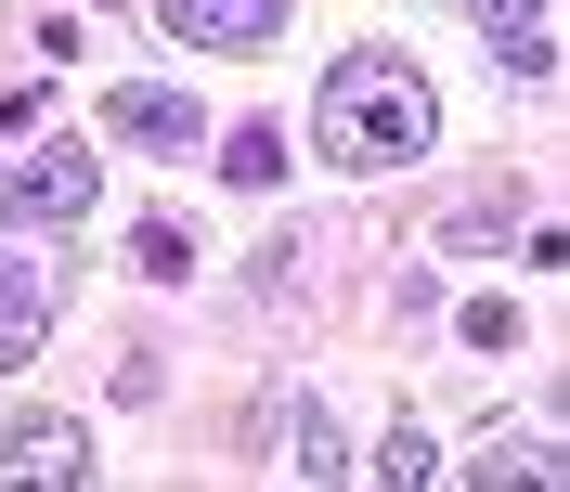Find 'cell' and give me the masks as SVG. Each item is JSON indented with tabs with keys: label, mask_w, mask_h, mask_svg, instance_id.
<instances>
[{
	"label": "cell",
	"mask_w": 570,
	"mask_h": 492,
	"mask_svg": "<svg viewBox=\"0 0 570 492\" xmlns=\"http://www.w3.org/2000/svg\"><path fill=\"white\" fill-rule=\"evenodd\" d=\"M312 142H324V169H415L428 142H441V91L402 66L390 39H363V52H337V66H324Z\"/></svg>",
	"instance_id": "cell-1"
},
{
	"label": "cell",
	"mask_w": 570,
	"mask_h": 492,
	"mask_svg": "<svg viewBox=\"0 0 570 492\" xmlns=\"http://www.w3.org/2000/svg\"><path fill=\"white\" fill-rule=\"evenodd\" d=\"M91 195H105V156L39 142L27 169H0V234H66V220H91Z\"/></svg>",
	"instance_id": "cell-2"
},
{
	"label": "cell",
	"mask_w": 570,
	"mask_h": 492,
	"mask_svg": "<svg viewBox=\"0 0 570 492\" xmlns=\"http://www.w3.org/2000/svg\"><path fill=\"white\" fill-rule=\"evenodd\" d=\"M247 441H259V466H285V480H337V466H351L312 388H259V427H247Z\"/></svg>",
	"instance_id": "cell-3"
},
{
	"label": "cell",
	"mask_w": 570,
	"mask_h": 492,
	"mask_svg": "<svg viewBox=\"0 0 570 492\" xmlns=\"http://www.w3.org/2000/svg\"><path fill=\"white\" fill-rule=\"evenodd\" d=\"M156 27H169L181 52H273L285 0H156Z\"/></svg>",
	"instance_id": "cell-4"
},
{
	"label": "cell",
	"mask_w": 570,
	"mask_h": 492,
	"mask_svg": "<svg viewBox=\"0 0 570 492\" xmlns=\"http://www.w3.org/2000/svg\"><path fill=\"white\" fill-rule=\"evenodd\" d=\"M105 130L142 142V156H169V169L208 142V130H195V105H181V91H156V78H117V91H105Z\"/></svg>",
	"instance_id": "cell-5"
},
{
	"label": "cell",
	"mask_w": 570,
	"mask_h": 492,
	"mask_svg": "<svg viewBox=\"0 0 570 492\" xmlns=\"http://www.w3.org/2000/svg\"><path fill=\"white\" fill-rule=\"evenodd\" d=\"M0 480H52V492H78V480H91V427H66V415L0 427Z\"/></svg>",
	"instance_id": "cell-6"
},
{
	"label": "cell",
	"mask_w": 570,
	"mask_h": 492,
	"mask_svg": "<svg viewBox=\"0 0 570 492\" xmlns=\"http://www.w3.org/2000/svg\"><path fill=\"white\" fill-rule=\"evenodd\" d=\"M39 337H52V273L0 246V376H13V363H39Z\"/></svg>",
	"instance_id": "cell-7"
},
{
	"label": "cell",
	"mask_w": 570,
	"mask_h": 492,
	"mask_svg": "<svg viewBox=\"0 0 570 492\" xmlns=\"http://www.w3.org/2000/svg\"><path fill=\"white\" fill-rule=\"evenodd\" d=\"M454 13H466L480 39H493V52H505L519 78H544V66H558V39H544V0H454Z\"/></svg>",
	"instance_id": "cell-8"
},
{
	"label": "cell",
	"mask_w": 570,
	"mask_h": 492,
	"mask_svg": "<svg viewBox=\"0 0 570 492\" xmlns=\"http://www.w3.org/2000/svg\"><path fill=\"white\" fill-rule=\"evenodd\" d=\"M220 181H234V195H273V181H285V130H273V117L220 130Z\"/></svg>",
	"instance_id": "cell-9"
},
{
	"label": "cell",
	"mask_w": 570,
	"mask_h": 492,
	"mask_svg": "<svg viewBox=\"0 0 570 492\" xmlns=\"http://www.w3.org/2000/svg\"><path fill=\"white\" fill-rule=\"evenodd\" d=\"M130 259H142V285H181V273H195V234H181V220H142Z\"/></svg>",
	"instance_id": "cell-10"
},
{
	"label": "cell",
	"mask_w": 570,
	"mask_h": 492,
	"mask_svg": "<svg viewBox=\"0 0 570 492\" xmlns=\"http://www.w3.org/2000/svg\"><path fill=\"white\" fill-rule=\"evenodd\" d=\"M466 480H519V492H544V480H558V454H544V441H519V454H505V441H493Z\"/></svg>",
	"instance_id": "cell-11"
},
{
	"label": "cell",
	"mask_w": 570,
	"mask_h": 492,
	"mask_svg": "<svg viewBox=\"0 0 570 492\" xmlns=\"http://www.w3.org/2000/svg\"><path fill=\"white\" fill-rule=\"evenodd\" d=\"M363 466H376V480H428V466H441V454H428V427L402 415V427H390V441H376V454H363Z\"/></svg>",
	"instance_id": "cell-12"
},
{
	"label": "cell",
	"mask_w": 570,
	"mask_h": 492,
	"mask_svg": "<svg viewBox=\"0 0 570 492\" xmlns=\"http://www.w3.org/2000/svg\"><path fill=\"white\" fill-rule=\"evenodd\" d=\"M466 351H519V312L505 298H466Z\"/></svg>",
	"instance_id": "cell-13"
}]
</instances>
